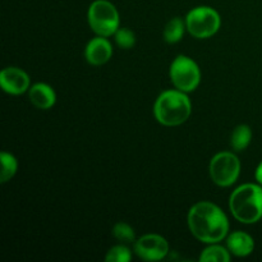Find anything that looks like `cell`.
<instances>
[{
	"label": "cell",
	"instance_id": "obj_1",
	"mask_svg": "<svg viewBox=\"0 0 262 262\" xmlns=\"http://www.w3.org/2000/svg\"><path fill=\"white\" fill-rule=\"evenodd\" d=\"M188 227L200 242L214 245L227 237L229 222L220 207L212 202L202 201L189 210Z\"/></svg>",
	"mask_w": 262,
	"mask_h": 262
},
{
	"label": "cell",
	"instance_id": "obj_2",
	"mask_svg": "<svg viewBox=\"0 0 262 262\" xmlns=\"http://www.w3.org/2000/svg\"><path fill=\"white\" fill-rule=\"evenodd\" d=\"M191 101L186 92L169 90L158 97L154 114L159 123L166 127H176L186 122L191 115Z\"/></svg>",
	"mask_w": 262,
	"mask_h": 262
},
{
	"label": "cell",
	"instance_id": "obj_3",
	"mask_svg": "<svg viewBox=\"0 0 262 262\" xmlns=\"http://www.w3.org/2000/svg\"><path fill=\"white\" fill-rule=\"evenodd\" d=\"M229 207L238 222L255 224L262 217V188L251 183L238 187L230 196Z\"/></svg>",
	"mask_w": 262,
	"mask_h": 262
},
{
	"label": "cell",
	"instance_id": "obj_4",
	"mask_svg": "<svg viewBox=\"0 0 262 262\" xmlns=\"http://www.w3.org/2000/svg\"><path fill=\"white\" fill-rule=\"evenodd\" d=\"M89 23L96 35L107 37L119 30V14L114 5L107 0H96L90 5Z\"/></svg>",
	"mask_w": 262,
	"mask_h": 262
},
{
	"label": "cell",
	"instance_id": "obj_5",
	"mask_svg": "<svg viewBox=\"0 0 262 262\" xmlns=\"http://www.w3.org/2000/svg\"><path fill=\"white\" fill-rule=\"evenodd\" d=\"M220 15L210 7H197L188 13L186 26L188 32L196 38H209L220 28Z\"/></svg>",
	"mask_w": 262,
	"mask_h": 262
},
{
	"label": "cell",
	"instance_id": "obj_6",
	"mask_svg": "<svg viewBox=\"0 0 262 262\" xmlns=\"http://www.w3.org/2000/svg\"><path fill=\"white\" fill-rule=\"evenodd\" d=\"M171 83L183 92H191L199 87L201 81V72L199 66L191 58L179 55L170 66Z\"/></svg>",
	"mask_w": 262,
	"mask_h": 262
},
{
	"label": "cell",
	"instance_id": "obj_7",
	"mask_svg": "<svg viewBox=\"0 0 262 262\" xmlns=\"http://www.w3.org/2000/svg\"><path fill=\"white\" fill-rule=\"evenodd\" d=\"M241 173V163L232 152H219L210 163V176L219 187H229L235 183Z\"/></svg>",
	"mask_w": 262,
	"mask_h": 262
},
{
	"label": "cell",
	"instance_id": "obj_8",
	"mask_svg": "<svg viewBox=\"0 0 262 262\" xmlns=\"http://www.w3.org/2000/svg\"><path fill=\"white\" fill-rule=\"evenodd\" d=\"M135 252L142 260L159 261L168 255L169 245L161 235L146 234L136 242Z\"/></svg>",
	"mask_w": 262,
	"mask_h": 262
},
{
	"label": "cell",
	"instance_id": "obj_9",
	"mask_svg": "<svg viewBox=\"0 0 262 262\" xmlns=\"http://www.w3.org/2000/svg\"><path fill=\"white\" fill-rule=\"evenodd\" d=\"M0 84L5 92L10 95L25 94L30 89V77L22 69L9 67L0 73Z\"/></svg>",
	"mask_w": 262,
	"mask_h": 262
},
{
	"label": "cell",
	"instance_id": "obj_10",
	"mask_svg": "<svg viewBox=\"0 0 262 262\" xmlns=\"http://www.w3.org/2000/svg\"><path fill=\"white\" fill-rule=\"evenodd\" d=\"M87 61L91 66H102V64L107 63L113 55V48L112 43L106 40L105 37L100 36V37L92 38L86 46V51H84Z\"/></svg>",
	"mask_w": 262,
	"mask_h": 262
},
{
	"label": "cell",
	"instance_id": "obj_11",
	"mask_svg": "<svg viewBox=\"0 0 262 262\" xmlns=\"http://www.w3.org/2000/svg\"><path fill=\"white\" fill-rule=\"evenodd\" d=\"M30 101L33 106L41 110H48L54 106L56 101V95L54 90L46 83H36L30 89Z\"/></svg>",
	"mask_w": 262,
	"mask_h": 262
},
{
	"label": "cell",
	"instance_id": "obj_12",
	"mask_svg": "<svg viewBox=\"0 0 262 262\" xmlns=\"http://www.w3.org/2000/svg\"><path fill=\"white\" fill-rule=\"evenodd\" d=\"M228 250L238 257H246L255 250V242L252 237L245 232H234L227 239Z\"/></svg>",
	"mask_w": 262,
	"mask_h": 262
},
{
	"label": "cell",
	"instance_id": "obj_13",
	"mask_svg": "<svg viewBox=\"0 0 262 262\" xmlns=\"http://www.w3.org/2000/svg\"><path fill=\"white\" fill-rule=\"evenodd\" d=\"M251 140H252L251 128L246 124H241L233 130L232 137H230V145H232L233 150L243 151L248 147Z\"/></svg>",
	"mask_w": 262,
	"mask_h": 262
},
{
	"label": "cell",
	"instance_id": "obj_14",
	"mask_svg": "<svg viewBox=\"0 0 262 262\" xmlns=\"http://www.w3.org/2000/svg\"><path fill=\"white\" fill-rule=\"evenodd\" d=\"M184 33V23L182 18L176 17L170 19L164 30V40L168 43H177L182 40Z\"/></svg>",
	"mask_w": 262,
	"mask_h": 262
},
{
	"label": "cell",
	"instance_id": "obj_15",
	"mask_svg": "<svg viewBox=\"0 0 262 262\" xmlns=\"http://www.w3.org/2000/svg\"><path fill=\"white\" fill-rule=\"evenodd\" d=\"M200 261L201 262H229L230 255L224 247H222V246H216L214 243L212 246L207 247L206 250L202 251L201 256H200Z\"/></svg>",
	"mask_w": 262,
	"mask_h": 262
},
{
	"label": "cell",
	"instance_id": "obj_16",
	"mask_svg": "<svg viewBox=\"0 0 262 262\" xmlns=\"http://www.w3.org/2000/svg\"><path fill=\"white\" fill-rule=\"evenodd\" d=\"M0 160H2V177H0V182L2 183H7L17 173L18 163L12 154L5 152V151L2 152Z\"/></svg>",
	"mask_w": 262,
	"mask_h": 262
},
{
	"label": "cell",
	"instance_id": "obj_17",
	"mask_svg": "<svg viewBox=\"0 0 262 262\" xmlns=\"http://www.w3.org/2000/svg\"><path fill=\"white\" fill-rule=\"evenodd\" d=\"M113 235L123 243L135 242V230L125 223H117L113 228Z\"/></svg>",
	"mask_w": 262,
	"mask_h": 262
},
{
	"label": "cell",
	"instance_id": "obj_18",
	"mask_svg": "<svg viewBox=\"0 0 262 262\" xmlns=\"http://www.w3.org/2000/svg\"><path fill=\"white\" fill-rule=\"evenodd\" d=\"M132 258L130 251L125 246H115L110 248L109 252L106 253L105 261L107 262H128Z\"/></svg>",
	"mask_w": 262,
	"mask_h": 262
},
{
	"label": "cell",
	"instance_id": "obj_19",
	"mask_svg": "<svg viewBox=\"0 0 262 262\" xmlns=\"http://www.w3.org/2000/svg\"><path fill=\"white\" fill-rule=\"evenodd\" d=\"M115 42L122 49H130L136 43V36L128 28H119L115 32Z\"/></svg>",
	"mask_w": 262,
	"mask_h": 262
},
{
	"label": "cell",
	"instance_id": "obj_20",
	"mask_svg": "<svg viewBox=\"0 0 262 262\" xmlns=\"http://www.w3.org/2000/svg\"><path fill=\"white\" fill-rule=\"evenodd\" d=\"M255 177H256V181H257L260 184H262V161L258 164L257 169H256Z\"/></svg>",
	"mask_w": 262,
	"mask_h": 262
}]
</instances>
